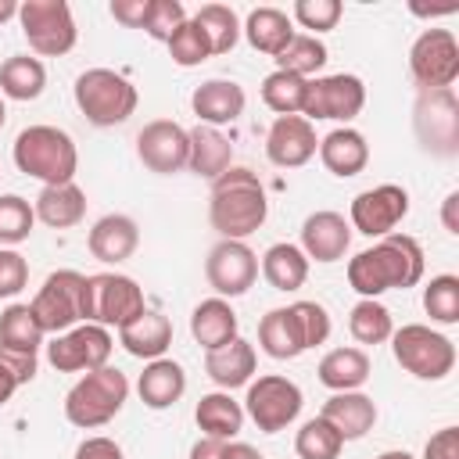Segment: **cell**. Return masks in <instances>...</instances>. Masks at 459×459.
Masks as SVG:
<instances>
[{
	"label": "cell",
	"instance_id": "f907efd6",
	"mask_svg": "<svg viewBox=\"0 0 459 459\" xmlns=\"http://www.w3.org/2000/svg\"><path fill=\"white\" fill-rule=\"evenodd\" d=\"M423 459H459V427H441L437 434H430Z\"/></svg>",
	"mask_w": 459,
	"mask_h": 459
},
{
	"label": "cell",
	"instance_id": "ac0fdd59",
	"mask_svg": "<svg viewBox=\"0 0 459 459\" xmlns=\"http://www.w3.org/2000/svg\"><path fill=\"white\" fill-rule=\"evenodd\" d=\"M319 151L316 126L301 115H276V122L265 133V158L276 169H301Z\"/></svg>",
	"mask_w": 459,
	"mask_h": 459
},
{
	"label": "cell",
	"instance_id": "6f0895ef",
	"mask_svg": "<svg viewBox=\"0 0 459 459\" xmlns=\"http://www.w3.org/2000/svg\"><path fill=\"white\" fill-rule=\"evenodd\" d=\"M18 387H22V384L14 380V373H11V369L0 362V405H4V402H11V394H14Z\"/></svg>",
	"mask_w": 459,
	"mask_h": 459
},
{
	"label": "cell",
	"instance_id": "8992f818",
	"mask_svg": "<svg viewBox=\"0 0 459 459\" xmlns=\"http://www.w3.org/2000/svg\"><path fill=\"white\" fill-rule=\"evenodd\" d=\"M394 362L412 373L416 380H445L455 369V344L452 337L430 330L427 323H405L391 333Z\"/></svg>",
	"mask_w": 459,
	"mask_h": 459
},
{
	"label": "cell",
	"instance_id": "5b68a950",
	"mask_svg": "<svg viewBox=\"0 0 459 459\" xmlns=\"http://www.w3.org/2000/svg\"><path fill=\"white\" fill-rule=\"evenodd\" d=\"M72 93H75V104H79L82 118L90 126H100V129L129 122V115L140 104L136 86L115 68H86L75 79Z\"/></svg>",
	"mask_w": 459,
	"mask_h": 459
},
{
	"label": "cell",
	"instance_id": "f1b7e54d",
	"mask_svg": "<svg viewBox=\"0 0 459 459\" xmlns=\"http://www.w3.org/2000/svg\"><path fill=\"white\" fill-rule=\"evenodd\" d=\"M190 136V158H186V169L204 176V179H219L230 165H233V143L212 129V126H194L186 129Z\"/></svg>",
	"mask_w": 459,
	"mask_h": 459
},
{
	"label": "cell",
	"instance_id": "9a60e30c",
	"mask_svg": "<svg viewBox=\"0 0 459 459\" xmlns=\"http://www.w3.org/2000/svg\"><path fill=\"white\" fill-rule=\"evenodd\" d=\"M204 276L215 298H240L258 276V255L244 240H219L204 258Z\"/></svg>",
	"mask_w": 459,
	"mask_h": 459
},
{
	"label": "cell",
	"instance_id": "7dc6e473",
	"mask_svg": "<svg viewBox=\"0 0 459 459\" xmlns=\"http://www.w3.org/2000/svg\"><path fill=\"white\" fill-rule=\"evenodd\" d=\"M298 326H301V337H305V348H319L326 337H330V312L319 305V301H294L290 305Z\"/></svg>",
	"mask_w": 459,
	"mask_h": 459
},
{
	"label": "cell",
	"instance_id": "94428289",
	"mask_svg": "<svg viewBox=\"0 0 459 459\" xmlns=\"http://www.w3.org/2000/svg\"><path fill=\"white\" fill-rule=\"evenodd\" d=\"M4 122H7V108H4V97H0V129H4Z\"/></svg>",
	"mask_w": 459,
	"mask_h": 459
},
{
	"label": "cell",
	"instance_id": "4316f807",
	"mask_svg": "<svg viewBox=\"0 0 459 459\" xmlns=\"http://www.w3.org/2000/svg\"><path fill=\"white\" fill-rule=\"evenodd\" d=\"M136 391L147 409H172L186 391V373L172 359H151L136 380Z\"/></svg>",
	"mask_w": 459,
	"mask_h": 459
},
{
	"label": "cell",
	"instance_id": "c3c4849f",
	"mask_svg": "<svg viewBox=\"0 0 459 459\" xmlns=\"http://www.w3.org/2000/svg\"><path fill=\"white\" fill-rule=\"evenodd\" d=\"M29 283V262L14 247H0V298L22 294Z\"/></svg>",
	"mask_w": 459,
	"mask_h": 459
},
{
	"label": "cell",
	"instance_id": "e575fe53",
	"mask_svg": "<svg viewBox=\"0 0 459 459\" xmlns=\"http://www.w3.org/2000/svg\"><path fill=\"white\" fill-rule=\"evenodd\" d=\"M47 86V68L39 57L29 54H14L0 65V97L11 100H36Z\"/></svg>",
	"mask_w": 459,
	"mask_h": 459
},
{
	"label": "cell",
	"instance_id": "7402d4cb",
	"mask_svg": "<svg viewBox=\"0 0 459 459\" xmlns=\"http://www.w3.org/2000/svg\"><path fill=\"white\" fill-rule=\"evenodd\" d=\"M319 416L341 434V441H359V437H366L373 430L377 405L362 391H337V394H330L323 402V412Z\"/></svg>",
	"mask_w": 459,
	"mask_h": 459
},
{
	"label": "cell",
	"instance_id": "9f6ffc18",
	"mask_svg": "<svg viewBox=\"0 0 459 459\" xmlns=\"http://www.w3.org/2000/svg\"><path fill=\"white\" fill-rule=\"evenodd\" d=\"M222 459H262V452L251 448V445H244V441H226Z\"/></svg>",
	"mask_w": 459,
	"mask_h": 459
},
{
	"label": "cell",
	"instance_id": "8fae6325",
	"mask_svg": "<svg viewBox=\"0 0 459 459\" xmlns=\"http://www.w3.org/2000/svg\"><path fill=\"white\" fill-rule=\"evenodd\" d=\"M412 126L423 151L437 158L459 154V100L452 90H420L412 108Z\"/></svg>",
	"mask_w": 459,
	"mask_h": 459
},
{
	"label": "cell",
	"instance_id": "3957f363",
	"mask_svg": "<svg viewBox=\"0 0 459 459\" xmlns=\"http://www.w3.org/2000/svg\"><path fill=\"white\" fill-rule=\"evenodd\" d=\"M11 154H14L18 172L39 179L43 186L75 183L79 151H75V140L57 126H29V129H22Z\"/></svg>",
	"mask_w": 459,
	"mask_h": 459
},
{
	"label": "cell",
	"instance_id": "1f68e13d",
	"mask_svg": "<svg viewBox=\"0 0 459 459\" xmlns=\"http://www.w3.org/2000/svg\"><path fill=\"white\" fill-rule=\"evenodd\" d=\"M319 384L337 391H359L369 380V355L362 348H333L319 359Z\"/></svg>",
	"mask_w": 459,
	"mask_h": 459
},
{
	"label": "cell",
	"instance_id": "bcb514c9",
	"mask_svg": "<svg viewBox=\"0 0 459 459\" xmlns=\"http://www.w3.org/2000/svg\"><path fill=\"white\" fill-rule=\"evenodd\" d=\"M186 22V7L179 0H151L147 4V18H143V32L158 43H169L172 32Z\"/></svg>",
	"mask_w": 459,
	"mask_h": 459
},
{
	"label": "cell",
	"instance_id": "2e32d148",
	"mask_svg": "<svg viewBox=\"0 0 459 459\" xmlns=\"http://www.w3.org/2000/svg\"><path fill=\"white\" fill-rule=\"evenodd\" d=\"M409 215V194L398 183H380L351 201V230L366 237H387Z\"/></svg>",
	"mask_w": 459,
	"mask_h": 459
},
{
	"label": "cell",
	"instance_id": "db71d44e",
	"mask_svg": "<svg viewBox=\"0 0 459 459\" xmlns=\"http://www.w3.org/2000/svg\"><path fill=\"white\" fill-rule=\"evenodd\" d=\"M222 452H226V441H219V437H201V441H194L190 459H222Z\"/></svg>",
	"mask_w": 459,
	"mask_h": 459
},
{
	"label": "cell",
	"instance_id": "f5cc1de1",
	"mask_svg": "<svg viewBox=\"0 0 459 459\" xmlns=\"http://www.w3.org/2000/svg\"><path fill=\"white\" fill-rule=\"evenodd\" d=\"M75 459H126V455H122V445L111 437H86L75 448Z\"/></svg>",
	"mask_w": 459,
	"mask_h": 459
},
{
	"label": "cell",
	"instance_id": "6da1fadb",
	"mask_svg": "<svg viewBox=\"0 0 459 459\" xmlns=\"http://www.w3.org/2000/svg\"><path fill=\"white\" fill-rule=\"evenodd\" d=\"M423 247L409 233H387L373 247L348 262V283L362 298H380L384 290H405L423 280Z\"/></svg>",
	"mask_w": 459,
	"mask_h": 459
},
{
	"label": "cell",
	"instance_id": "d4e9b609",
	"mask_svg": "<svg viewBox=\"0 0 459 459\" xmlns=\"http://www.w3.org/2000/svg\"><path fill=\"white\" fill-rule=\"evenodd\" d=\"M255 366H258L255 344L244 341V337H233L230 344H222V348H215V351L204 355V373H208L212 384H219L222 391H233V387L251 384Z\"/></svg>",
	"mask_w": 459,
	"mask_h": 459
},
{
	"label": "cell",
	"instance_id": "ba28073f",
	"mask_svg": "<svg viewBox=\"0 0 459 459\" xmlns=\"http://www.w3.org/2000/svg\"><path fill=\"white\" fill-rule=\"evenodd\" d=\"M143 290L126 273H93L86 276V323L126 326L143 312Z\"/></svg>",
	"mask_w": 459,
	"mask_h": 459
},
{
	"label": "cell",
	"instance_id": "836d02e7",
	"mask_svg": "<svg viewBox=\"0 0 459 459\" xmlns=\"http://www.w3.org/2000/svg\"><path fill=\"white\" fill-rule=\"evenodd\" d=\"M262 276H265V283L273 290H298L308 280V258H305V251L298 244L280 240V244L265 247V255H262Z\"/></svg>",
	"mask_w": 459,
	"mask_h": 459
},
{
	"label": "cell",
	"instance_id": "44dd1931",
	"mask_svg": "<svg viewBox=\"0 0 459 459\" xmlns=\"http://www.w3.org/2000/svg\"><path fill=\"white\" fill-rule=\"evenodd\" d=\"M244 104H247L244 86H237L233 79H208L190 93L194 115L201 118V126H212V129L237 122L244 115Z\"/></svg>",
	"mask_w": 459,
	"mask_h": 459
},
{
	"label": "cell",
	"instance_id": "e0dca14e",
	"mask_svg": "<svg viewBox=\"0 0 459 459\" xmlns=\"http://www.w3.org/2000/svg\"><path fill=\"white\" fill-rule=\"evenodd\" d=\"M136 154L140 161L158 172V176H172L179 169H186L190 158V136L179 122L172 118H154L136 133Z\"/></svg>",
	"mask_w": 459,
	"mask_h": 459
},
{
	"label": "cell",
	"instance_id": "d6a6232c",
	"mask_svg": "<svg viewBox=\"0 0 459 459\" xmlns=\"http://www.w3.org/2000/svg\"><path fill=\"white\" fill-rule=\"evenodd\" d=\"M194 420L204 430V437L233 441L244 427V405L233 402L230 391H212V394H201V402L194 409Z\"/></svg>",
	"mask_w": 459,
	"mask_h": 459
},
{
	"label": "cell",
	"instance_id": "91938a15",
	"mask_svg": "<svg viewBox=\"0 0 459 459\" xmlns=\"http://www.w3.org/2000/svg\"><path fill=\"white\" fill-rule=\"evenodd\" d=\"M377 459H412V455H409L405 448H391V452H380Z\"/></svg>",
	"mask_w": 459,
	"mask_h": 459
},
{
	"label": "cell",
	"instance_id": "5bb4252c",
	"mask_svg": "<svg viewBox=\"0 0 459 459\" xmlns=\"http://www.w3.org/2000/svg\"><path fill=\"white\" fill-rule=\"evenodd\" d=\"M366 104V86L359 75L351 72H337V75H319L308 79V93H305V108L301 118L319 122V118H333V122H351Z\"/></svg>",
	"mask_w": 459,
	"mask_h": 459
},
{
	"label": "cell",
	"instance_id": "52a82bcc",
	"mask_svg": "<svg viewBox=\"0 0 459 459\" xmlns=\"http://www.w3.org/2000/svg\"><path fill=\"white\" fill-rule=\"evenodd\" d=\"M43 333H65L86 323V276L75 269H57L43 280L36 298L29 301Z\"/></svg>",
	"mask_w": 459,
	"mask_h": 459
},
{
	"label": "cell",
	"instance_id": "603a6c76",
	"mask_svg": "<svg viewBox=\"0 0 459 459\" xmlns=\"http://www.w3.org/2000/svg\"><path fill=\"white\" fill-rule=\"evenodd\" d=\"M319 161H323L333 176L351 179V176H359V172L369 165V143H366V136H362L359 129L337 126V129H330V133L319 140Z\"/></svg>",
	"mask_w": 459,
	"mask_h": 459
},
{
	"label": "cell",
	"instance_id": "ffe728a7",
	"mask_svg": "<svg viewBox=\"0 0 459 459\" xmlns=\"http://www.w3.org/2000/svg\"><path fill=\"white\" fill-rule=\"evenodd\" d=\"M86 247L97 262L118 265V262L133 258V251L140 247V226H136V219H129L122 212L100 215L90 230V237H86Z\"/></svg>",
	"mask_w": 459,
	"mask_h": 459
},
{
	"label": "cell",
	"instance_id": "277c9868",
	"mask_svg": "<svg viewBox=\"0 0 459 459\" xmlns=\"http://www.w3.org/2000/svg\"><path fill=\"white\" fill-rule=\"evenodd\" d=\"M126 398H129V380L122 369H115V366L90 369L65 394V420L72 427H82V430L104 427L122 412Z\"/></svg>",
	"mask_w": 459,
	"mask_h": 459
},
{
	"label": "cell",
	"instance_id": "7c38bea8",
	"mask_svg": "<svg viewBox=\"0 0 459 459\" xmlns=\"http://www.w3.org/2000/svg\"><path fill=\"white\" fill-rule=\"evenodd\" d=\"M409 72L420 90H452L459 79V43L448 29H423L409 50Z\"/></svg>",
	"mask_w": 459,
	"mask_h": 459
},
{
	"label": "cell",
	"instance_id": "4dcf8cb0",
	"mask_svg": "<svg viewBox=\"0 0 459 459\" xmlns=\"http://www.w3.org/2000/svg\"><path fill=\"white\" fill-rule=\"evenodd\" d=\"M258 344H262V351L269 359H280V362L283 359H298L301 351H308L290 305L287 308H273V312L262 316V323H258Z\"/></svg>",
	"mask_w": 459,
	"mask_h": 459
},
{
	"label": "cell",
	"instance_id": "f6af8a7d",
	"mask_svg": "<svg viewBox=\"0 0 459 459\" xmlns=\"http://www.w3.org/2000/svg\"><path fill=\"white\" fill-rule=\"evenodd\" d=\"M341 11H344L341 0H298L290 14H294V22L301 29H308V36H319V32L337 29Z\"/></svg>",
	"mask_w": 459,
	"mask_h": 459
},
{
	"label": "cell",
	"instance_id": "9c48e42d",
	"mask_svg": "<svg viewBox=\"0 0 459 459\" xmlns=\"http://www.w3.org/2000/svg\"><path fill=\"white\" fill-rule=\"evenodd\" d=\"M18 22H22L29 47L43 57H61L79 39L72 7L65 0H25L18 4Z\"/></svg>",
	"mask_w": 459,
	"mask_h": 459
},
{
	"label": "cell",
	"instance_id": "f35d334b",
	"mask_svg": "<svg viewBox=\"0 0 459 459\" xmlns=\"http://www.w3.org/2000/svg\"><path fill=\"white\" fill-rule=\"evenodd\" d=\"M305 93H308V79H301V75H290V72L276 68L262 79V100L276 115H301Z\"/></svg>",
	"mask_w": 459,
	"mask_h": 459
},
{
	"label": "cell",
	"instance_id": "74e56055",
	"mask_svg": "<svg viewBox=\"0 0 459 459\" xmlns=\"http://www.w3.org/2000/svg\"><path fill=\"white\" fill-rule=\"evenodd\" d=\"M348 330L359 344H384L391 341L394 333V319H391V308L380 305L377 298H362L351 312H348Z\"/></svg>",
	"mask_w": 459,
	"mask_h": 459
},
{
	"label": "cell",
	"instance_id": "30bf717a",
	"mask_svg": "<svg viewBox=\"0 0 459 459\" xmlns=\"http://www.w3.org/2000/svg\"><path fill=\"white\" fill-rule=\"evenodd\" d=\"M301 387L280 373H265L258 380L247 384V394H244V416H251V423L265 434H280L287 430L298 416H301Z\"/></svg>",
	"mask_w": 459,
	"mask_h": 459
},
{
	"label": "cell",
	"instance_id": "11a10c76",
	"mask_svg": "<svg viewBox=\"0 0 459 459\" xmlns=\"http://www.w3.org/2000/svg\"><path fill=\"white\" fill-rule=\"evenodd\" d=\"M455 208H459V190H452V194L445 197V208H441V222H445V230H448L452 237H459V219H455Z\"/></svg>",
	"mask_w": 459,
	"mask_h": 459
},
{
	"label": "cell",
	"instance_id": "7bdbcfd3",
	"mask_svg": "<svg viewBox=\"0 0 459 459\" xmlns=\"http://www.w3.org/2000/svg\"><path fill=\"white\" fill-rule=\"evenodd\" d=\"M36 226V212L22 194H0V244L14 247L22 240H29Z\"/></svg>",
	"mask_w": 459,
	"mask_h": 459
},
{
	"label": "cell",
	"instance_id": "cb8c5ba5",
	"mask_svg": "<svg viewBox=\"0 0 459 459\" xmlns=\"http://www.w3.org/2000/svg\"><path fill=\"white\" fill-rule=\"evenodd\" d=\"M118 344L133 355V359H165L169 344H172V323L169 316L154 312V308H143L133 323H126L118 330Z\"/></svg>",
	"mask_w": 459,
	"mask_h": 459
},
{
	"label": "cell",
	"instance_id": "816d5d0a",
	"mask_svg": "<svg viewBox=\"0 0 459 459\" xmlns=\"http://www.w3.org/2000/svg\"><path fill=\"white\" fill-rule=\"evenodd\" d=\"M147 4H151V0H111V18L122 22L126 29H143Z\"/></svg>",
	"mask_w": 459,
	"mask_h": 459
},
{
	"label": "cell",
	"instance_id": "484cf974",
	"mask_svg": "<svg viewBox=\"0 0 459 459\" xmlns=\"http://www.w3.org/2000/svg\"><path fill=\"white\" fill-rule=\"evenodd\" d=\"M237 326H240L237 323V312H233V305L226 298H204L190 312V333H194V341L204 351H215V348L230 344L233 337H240Z\"/></svg>",
	"mask_w": 459,
	"mask_h": 459
},
{
	"label": "cell",
	"instance_id": "7a4b0ae2",
	"mask_svg": "<svg viewBox=\"0 0 459 459\" xmlns=\"http://www.w3.org/2000/svg\"><path fill=\"white\" fill-rule=\"evenodd\" d=\"M269 219V197L258 176L244 165H230L219 179H212L208 222L222 240H244Z\"/></svg>",
	"mask_w": 459,
	"mask_h": 459
},
{
	"label": "cell",
	"instance_id": "d6986e66",
	"mask_svg": "<svg viewBox=\"0 0 459 459\" xmlns=\"http://www.w3.org/2000/svg\"><path fill=\"white\" fill-rule=\"evenodd\" d=\"M351 247V226L341 212H312L301 222V251L312 262H341Z\"/></svg>",
	"mask_w": 459,
	"mask_h": 459
},
{
	"label": "cell",
	"instance_id": "681fc988",
	"mask_svg": "<svg viewBox=\"0 0 459 459\" xmlns=\"http://www.w3.org/2000/svg\"><path fill=\"white\" fill-rule=\"evenodd\" d=\"M0 362L14 373L18 384H29L36 377V366H39V355L36 351H14V348H0Z\"/></svg>",
	"mask_w": 459,
	"mask_h": 459
},
{
	"label": "cell",
	"instance_id": "680465c9",
	"mask_svg": "<svg viewBox=\"0 0 459 459\" xmlns=\"http://www.w3.org/2000/svg\"><path fill=\"white\" fill-rule=\"evenodd\" d=\"M18 14V4L14 0H0V25L7 22V18H14Z\"/></svg>",
	"mask_w": 459,
	"mask_h": 459
},
{
	"label": "cell",
	"instance_id": "8d00e7d4",
	"mask_svg": "<svg viewBox=\"0 0 459 459\" xmlns=\"http://www.w3.org/2000/svg\"><path fill=\"white\" fill-rule=\"evenodd\" d=\"M194 22L208 36L212 54H230L237 47V39H240V18L226 4H204V7H197Z\"/></svg>",
	"mask_w": 459,
	"mask_h": 459
},
{
	"label": "cell",
	"instance_id": "83f0119b",
	"mask_svg": "<svg viewBox=\"0 0 459 459\" xmlns=\"http://www.w3.org/2000/svg\"><path fill=\"white\" fill-rule=\"evenodd\" d=\"M240 32L247 36V43L258 54H269V57H280L287 50V43L298 36L290 14L280 11V7H255L247 14V22L240 25Z\"/></svg>",
	"mask_w": 459,
	"mask_h": 459
},
{
	"label": "cell",
	"instance_id": "ee69618b",
	"mask_svg": "<svg viewBox=\"0 0 459 459\" xmlns=\"http://www.w3.org/2000/svg\"><path fill=\"white\" fill-rule=\"evenodd\" d=\"M169 54H172V61H176L179 68H197L201 61H208V57H212L208 36L197 29V22H194V18H186V22L172 32V39H169Z\"/></svg>",
	"mask_w": 459,
	"mask_h": 459
},
{
	"label": "cell",
	"instance_id": "60d3db41",
	"mask_svg": "<svg viewBox=\"0 0 459 459\" xmlns=\"http://www.w3.org/2000/svg\"><path fill=\"white\" fill-rule=\"evenodd\" d=\"M344 448L341 434L323 420V416H312L308 423H301L298 437H294V452L298 459H337Z\"/></svg>",
	"mask_w": 459,
	"mask_h": 459
},
{
	"label": "cell",
	"instance_id": "f546056e",
	"mask_svg": "<svg viewBox=\"0 0 459 459\" xmlns=\"http://www.w3.org/2000/svg\"><path fill=\"white\" fill-rule=\"evenodd\" d=\"M36 219L50 230H72L82 222L86 215V194L75 183H61V186H43L36 204H32Z\"/></svg>",
	"mask_w": 459,
	"mask_h": 459
},
{
	"label": "cell",
	"instance_id": "ab89813d",
	"mask_svg": "<svg viewBox=\"0 0 459 459\" xmlns=\"http://www.w3.org/2000/svg\"><path fill=\"white\" fill-rule=\"evenodd\" d=\"M330 61V54H326V43L319 39V36H294L290 43H287V50L276 57V68L280 72H290V75H301V79H308V75H316L323 65Z\"/></svg>",
	"mask_w": 459,
	"mask_h": 459
},
{
	"label": "cell",
	"instance_id": "d590c367",
	"mask_svg": "<svg viewBox=\"0 0 459 459\" xmlns=\"http://www.w3.org/2000/svg\"><path fill=\"white\" fill-rule=\"evenodd\" d=\"M43 344V326L36 323L32 308L14 301L0 312V348H14V351H36L39 355Z\"/></svg>",
	"mask_w": 459,
	"mask_h": 459
},
{
	"label": "cell",
	"instance_id": "b9f144b4",
	"mask_svg": "<svg viewBox=\"0 0 459 459\" xmlns=\"http://www.w3.org/2000/svg\"><path fill=\"white\" fill-rule=\"evenodd\" d=\"M423 308L434 323L441 326H452L459 323V276L452 273H441L434 276L427 287H423Z\"/></svg>",
	"mask_w": 459,
	"mask_h": 459
},
{
	"label": "cell",
	"instance_id": "4fadbf2b",
	"mask_svg": "<svg viewBox=\"0 0 459 459\" xmlns=\"http://www.w3.org/2000/svg\"><path fill=\"white\" fill-rule=\"evenodd\" d=\"M111 333L108 326H97V323H79L65 333H57L50 344H47V362L57 369V373H79V369H100L108 366L111 359Z\"/></svg>",
	"mask_w": 459,
	"mask_h": 459
}]
</instances>
